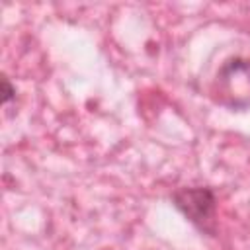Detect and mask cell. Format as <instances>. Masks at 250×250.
Segmentation results:
<instances>
[{
    "label": "cell",
    "mask_w": 250,
    "mask_h": 250,
    "mask_svg": "<svg viewBox=\"0 0 250 250\" xmlns=\"http://www.w3.org/2000/svg\"><path fill=\"white\" fill-rule=\"evenodd\" d=\"M174 207L203 234H215V193L209 188H180L172 193Z\"/></svg>",
    "instance_id": "cell-1"
},
{
    "label": "cell",
    "mask_w": 250,
    "mask_h": 250,
    "mask_svg": "<svg viewBox=\"0 0 250 250\" xmlns=\"http://www.w3.org/2000/svg\"><path fill=\"white\" fill-rule=\"evenodd\" d=\"M2 94H4V96H2V102H4V104H8V102L16 96V88L10 84V80H8L6 76H2Z\"/></svg>",
    "instance_id": "cell-2"
}]
</instances>
